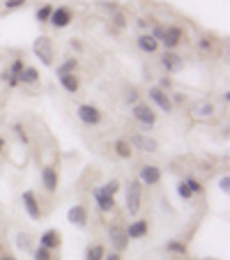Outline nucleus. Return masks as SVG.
<instances>
[{"label":"nucleus","instance_id":"f257e3e1","mask_svg":"<svg viewBox=\"0 0 230 260\" xmlns=\"http://www.w3.org/2000/svg\"><path fill=\"white\" fill-rule=\"evenodd\" d=\"M143 205V184L138 180H129L124 184V210L129 216H136Z\"/></svg>","mask_w":230,"mask_h":260},{"label":"nucleus","instance_id":"f03ea898","mask_svg":"<svg viewBox=\"0 0 230 260\" xmlns=\"http://www.w3.org/2000/svg\"><path fill=\"white\" fill-rule=\"evenodd\" d=\"M32 53H35V58L44 64V67H53L55 46H53V42H51L49 35H40V37L32 42Z\"/></svg>","mask_w":230,"mask_h":260},{"label":"nucleus","instance_id":"7ed1b4c3","mask_svg":"<svg viewBox=\"0 0 230 260\" xmlns=\"http://www.w3.org/2000/svg\"><path fill=\"white\" fill-rule=\"evenodd\" d=\"M132 115H134V120H136L138 124L143 127V132H152L154 129V124H157V113H154V108L150 106V104H143V102H138V104H134L132 106Z\"/></svg>","mask_w":230,"mask_h":260},{"label":"nucleus","instance_id":"20e7f679","mask_svg":"<svg viewBox=\"0 0 230 260\" xmlns=\"http://www.w3.org/2000/svg\"><path fill=\"white\" fill-rule=\"evenodd\" d=\"M216 115V106L210 99H196L189 104V118L193 122H210Z\"/></svg>","mask_w":230,"mask_h":260},{"label":"nucleus","instance_id":"39448f33","mask_svg":"<svg viewBox=\"0 0 230 260\" xmlns=\"http://www.w3.org/2000/svg\"><path fill=\"white\" fill-rule=\"evenodd\" d=\"M76 118H79L85 127H97V124H102L104 113H102V108L94 106V104H81V106L76 108Z\"/></svg>","mask_w":230,"mask_h":260},{"label":"nucleus","instance_id":"423d86ee","mask_svg":"<svg viewBox=\"0 0 230 260\" xmlns=\"http://www.w3.org/2000/svg\"><path fill=\"white\" fill-rule=\"evenodd\" d=\"M161 168L157 166V164H143L141 168H138V177L136 180L141 182L143 187H157L159 182H161Z\"/></svg>","mask_w":230,"mask_h":260},{"label":"nucleus","instance_id":"0eeeda50","mask_svg":"<svg viewBox=\"0 0 230 260\" xmlns=\"http://www.w3.org/2000/svg\"><path fill=\"white\" fill-rule=\"evenodd\" d=\"M108 242H111L115 253H122L129 246V237H127V231H124L122 223H111V226H108Z\"/></svg>","mask_w":230,"mask_h":260},{"label":"nucleus","instance_id":"6e6552de","mask_svg":"<svg viewBox=\"0 0 230 260\" xmlns=\"http://www.w3.org/2000/svg\"><path fill=\"white\" fill-rule=\"evenodd\" d=\"M72 21H74V10L72 7L69 5H58V7H53V14H51L49 23L53 25V30H64V28L72 25Z\"/></svg>","mask_w":230,"mask_h":260},{"label":"nucleus","instance_id":"1a4fd4ad","mask_svg":"<svg viewBox=\"0 0 230 260\" xmlns=\"http://www.w3.org/2000/svg\"><path fill=\"white\" fill-rule=\"evenodd\" d=\"M21 203H23V210H25V214H28V219H32V221L42 219L40 198H37V193H35L32 189H28V191L21 193Z\"/></svg>","mask_w":230,"mask_h":260},{"label":"nucleus","instance_id":"9d476101","mask_svg":"<svg viewBox=\"0 0 230 260\" xmlns=\"http://www.w3.org/2000/svg\"><path fill=\"white\" fill-rule=\"evenodd\" d=\"M159 64L166 74H180L184 69V58L177 51H163L161 58H159Z\"/></svg>","mask_w":230,"mask_h":260},{"label":"nucleus","instance_id":"9b49d317","mask_svg":"<svg viewBox=\"0 0 230 260\" xmlns=\"http://www.w3.org/2000/svg\"><path fill=\"white\" fill-rule=\"evenodd\" d=\"M184 42V30L180 28V25H166V30H163V40H161V46L163 51H175L177 46Z\"/></svg>","mask_w":230,"mask_h":260},{"label":"nucleus","instance_id":"f8f14e48","mask_svg":"<svg viewBox=\"0 0 230 260\" xmlns=\"http://www.w3.org/2000/svg\"><path fill=\"white\" fill-rule=\"evenodd\" d=\"M147 99H150L161 113H173V111H175V108H173V102H171V94L159 90L157 85H152V88L147 90Z\"/></svg>","mask_w":230,"mask_h":260},{"label":"nucleus","instance_id":"ddd939ff","mask_svg":"<svg viewBox=\"0 0 230 260\" xmlns=\"http://www.w3.org/2000/svg\"><path fill=\"white\" fill-rule=\"evenodd\" d=\"M127 141L134 150H141V152H157L159 150V141L147 136V134H132Z\"/></svg>","mask_w":230,"mask_h":260},{"label":"nucleus","instance_id":"4468645a","mask_svg":"<svg viewBox=\"0 0 230 260\" xmlns=\"http://www.w3.org/2000/svg\"><path fill=\"white\" fill-rule=\"evenodd\" d=\"M67 221L72 226H76L79 231H85L88 228V221H90V212L85 205H72L67 210Z\"/></svg>","mask_w":230,"mask_h":260},{"label":"nucleus","instance_id":"2eb2a0df","mask_svg":"<svg viewBox=\"0 0 230 260\" xmlns=\"http://www.w3.org/2000/svg\"><path fill=\"white\" fill-rule=\"evenodd\" d=\"M92 198H94V205L102 214H111L115 210V196L106 193L102 187H92Z\"/></svg>","mask_w":230,"mask_h":260},{"label":"nucleus","instance_id":"dca6fc26","mask_svg":"<svg viewBox=\"0 0 230 260\" xmlns=\"http://www.w3.org/2000/svg\"><path fill=\"white\" fill-rule=\"evenodd\" d=\"M58 184H60L58 168L55 166H44L42 168V187H44V191L53 196V193L58 191Z\"/></svg>","mask_w":230,"mask_h":260},{"label":"nucleus","instance_id":"f3484780","mask_svg":"<svg viewBox=\"0 0 230 260\" xmlns=\"http://www.w3.org/2000/svg\"><path fill=\"white\" fill-rule=\"evenodd\" d=\"M37 242H40V246H44V249H49V251H58L60 246H62V233H60L58 228H46Z\"/></svg>","mask_w":230,"mask_h":260},{"label":"nucleus","instance_id":"a211bd4d","mask_svg":"<svg viewBox=\"0 0 230 260\" xmlns=\"http://www.w3.org/2000/svg\"><path fill=\"white\" fill-rule=\"evenodd\" d=\"M196 49L201 51L203 55L214 58V55H219V40L212 37V35H201V37L196 40Z\"/></svg>","mask_w":230,"mask_h":260},{"label":"nucleus","instance_id":"6ab92c4d","mask_svg":"<svg viewBox=\"0 0 230 260\" xmlns=\"http://www.w3.org/2000/svg\"><path fill=\"white\" fill-rule=\"evenodd\" d=\"M124 231H127L129 240H143V237H147V233H150V221L136 219V221H132L129 226H124Z\"/></svg>","mask_w":230,"mask_h":260},{"label":"nucleus","instance_id":"aec40b11","mask_svg":"<svg viewBox=\"0 0 230 260\" xmlns=\"http://www.w3.org/2000/svg\"><path fill=\"white\" fill-rule=\"evenodd\" d=\"M136 46L143 51V53H147V55H154L159 51V42L152 37L150 32H141L136 37Z\"/></svg>","mask_w":230,"mask_h":260},{"label":"nucleus","instance_id":"412c9836","mask_svg":"<svg viewBox=\"0 0 230 260\" xmlns=\"http://www.w3.org/2000/svg\"><path fill=\"white\" fill-rule=\"evenodd\" d=\"M14 244H16V249L19 251H23V253H32V249H35V237L30 235V233H23V231H19L14 235Z\"/></svg>","mask_w":230,"mask_h":260},{"label":"nucleus","instance_id":"4be33fe9","mask_svg":"<svg viewBox=\"0 0 230 260\" xmlns=\"http://www.w3.org/2000/svg\"><path fill=\"white\" fill-rule=\"evenodd\" d=\"M58 81L64 92H69V94H76L81 90V79L76 74H62V76H58Z\"/></svg>","mask_w":230,"mask_h":260},{"label":"nucleus","instance_id":"5701e85b","mask_svg":"<svg viewBox=\"0 0 230 260\" xmlns=\"http://www.w3.org/2000/svg\"><path fill=\"white\" fill-rule=\"evenodd\" d=\"M108 23H111V28L115 30V32H122V30L129 25V16H127V12H124L122 7H120L118 12L108 14Z\"/></svg>","mask_w":230,"mask_h":260},{"label":"nucleus","instance_id":"b1692460","mask_svg":"<svg viewBox=\"0 0 230 260\" xmlns=\"http://www.w3.org/2000/svg\"><path fill=\"white\" fill-rule=\"evenodd\" d=\"M40 76L42 74L37 72V67H28V64H25V69L19 76V85H28V88H32V85L40 83Z\"/></svg>","mask_w":230,"mask_h":260},{"label":"nucleus","instance_id":"393cba45","mask_svg":"<svg viewBox=\"0 0 230 260\" xmlns=\"http://www.w3.org/2000/svg\"><path fill=\"white\" fill-rule=\"evenodd\" d=\"M113 152L118 159H132L134 157V147L129 145L127 138H118V141L113 143Z\"/></svg>","mask_w":230,"mask_h":260},{"label":"nucleus","instance_id":"a878e982","mask_svg":"<svg viewBox=\"0 0 230 260\" xmlns=\"http://www.w3.org/2000/svg\"><path fill=\"white\" fill-rule=\"evenodd\" d=\"M76 69H79V58H76V55H69V58H64L62 62L55 67V74H58V76H62V74H76Z\"/></svg>","mask_w":230,"mask_h":260},{"label":"nucleus","instance_id":"bb28decb","mask_svg":"<svg viewBox=\"0 0 230 260\" xmlns=\"http://www.w3.org/2000/svg\"><path fill=\"white\" fill-rule=\"evenodd\" d=\"M163 249H166L171 255H182V258H184V255H189V244H186V242H182V240H168Z\"/></svg>","mask_w":230,"mask_h":260},{"label":"nucleus","instance_id":"cd10ccee","mask_svg":"<svg viewBox=\"0 0 230 260\" xmlns=\"http://www.w3.org/2000/svg\"><path fill=\"white\" fill-rule=\"evenodd\" d=\"M122 102L127 104V106H134V104H138L141 102V92H138V88L136 85H124L122 88Z\"/></svg>","mask_w":230,"mask_h":260},{"label":"nucleus","instance_id":"c85d7f7f","mask_svg":"<svg viewBox=\"0 0 230 260\" xmlns=\"http://www.w3.org/2000/svg\"><path fill=\"white\" fill-rule=\"evenodd\" d=\"M53 3H44V5L42 7H37V10H35V19H37V23H49V19H51V14H53Z\"/></svg>","mask_w":230,"mask_h":260},{"label":"nucleus","instance_id":"c756f323","mask_svg":"<svg viewBox=\"0 0 230 260\" xmlns=\"http://www.w3.org/2000/svg\"><path fill=\"white\" fill-rule=\"evenodd\" d=\"M106 258V246L104 244H90L85 249V258L83 260H104Z\"/></svg>","mask_w":230,"mask_h":260},{"label":"nucleus","instance_id":"7c9ffc66","mask_svg":"<svg viewBox=\"0 0 230 260\" xmlns=\"http://www.w3.org/2000/svg\"><path fill=\"white\" fill-rule=\"evenodd\" d=\"M184 182H186V187L191 189V193H193V196H203L205 187H203V182H201V180H196L193 175H186V177H184Z\"/></svg>","mask_w":230,"mask_h":260},{"label":"nucleus","instance_id":"2f4dec72","mask_svg":"<svg viewBox=\"0 0 230 260\" xmlns=\"http://www.w3.org/2000/svg\"><path fill=\"white\" fill-rule=\"evenodd\" d=\"M32 260H53V251H49V249L37 244L32 249Z\"/></svg>","mask_w":230,"mask_h":260},{"label":"nucleus","instance_id":"473e14b6","mask_svg":"<svg viewBox=\"0 0 230 260\" xmlns=\"http://www.w3.org/2000/svg\"><path fill=\"white\" fill-rule=\"evenodd\" d=\"M23 69H25L23 58H14V60H12V64H10V67H7V72H10V76H16V79H19V76H21V72H23Z\"/></svg>","mask_w":230,"mask_h":260},{"label":"nucleus","instance_id":"72a5a7b5","mask_svg":"<svg viewBox=\"0 0 230 260\" xmlns=\"http://www.w3.org/2000/svg\"><path fill=\"white\" fill-rule=\"evenodd\" d=\"M12 132H14V136L19 138V141L23 143V145H28V143H30V136L25 134V127H23L21 122H14V124H12Z\"/></svg>","mask_w":230,"mask_h":260},{"label":"nucleus","instance_id":"f704fd0d","mask_svg":"<svg viewBox=\"0 0 230 260\" xmlns=\"http://www.w3.org/2000/svg\"><path fill=\"white\" fill-rule=\"evenodd\" d=\"M120 187H122V184H120V180H115V177H113V180H108V182H104L102 184V189L106 193H111V196H115V193L120 191Z\"/></svg>","mask_w":230,"mask_h":260},{"label":"nucleus","instance_id":"c9c22d12","mask_svg":"<svg viewBox=\"0 0 230 260\" xmlns=\"http://www.w3.org/2000/svg\"><path fill=\"white\" fill-rule=\"evenodd\" d=\"M28 5V0H3V7L7 12H14V10H23Z\"/></svg>","mask_w":230,"mask_h":260},{"label":"nucleus","instance_id":"e433bc0d","mask_svg":"<svg viewBox=\"0 0 230 260\" xmlns=\"http://www.w3.org/2000/svg\"><path fill=\"white\" fill-rule=\"evenodd\" d=\"M97 5L102 7V10H106L108 14H113V12H118L120 7H122V5H120V3H118V0H99Z\"/></svg>","mask_w":230,"mask_h":260},{"label":"nucleus","instance_id":"4c0bfd02","mask_svg":"<svg viewBox=\"0 0 230 260\" xmlns=\"http://www.w3.org/2000/svg\"><path fill=\"white\" fill-rule=\"evenodd\" d=\"M177 196H180L182 201H191V198H193V193H191V189L186 187V182H184V180L177 182Z\"/></svg>","mask_w":230,"mask_h":260},{"label":"nucleus","instance_id":"58836bf2","mask_svg":"<svg viewBox=\"0 0 230 260\" xmlns=\"http://www.w3.org/2000/svg\"><path fill=\"white\" fill-rule=\"evenodd\" d=\"M163 30H166V25H161V23H154V25H150V30L147 32L154 37V40L159 42V46H161V40H163Z\"/></svg>","mask_w":230,"mask_h":260},{"label":"nucleus","instance_id":"ea45409f","mask_svg":"<svg viewBox=\"0 0 230 260\" xmlns=\"http://www.w3.org/2000/svg\"><path fill=\"white\" fill-rule=\"evenodd\" d=\"M171 102H173V108H177V106H184L186 104V94L184 92H177V90H171Z\"/></svg>","mask_w":230,"mask_h":260},{"label":"nucleus","instance_id":"a19ab883","mask_svg":"<svg viewBox=\"0 0 230 260\" xmlns=\"http://www.w3.org/2000/svg\"><path fill=\"white\" fill-rule=\"evenodd\" d=\"M0 79L7 83V88H19V79H16V76H10V72H7V69H3V72H0Z\"/></svg>","mask_w":230,"mask_h":260},{"label":"nucleus","instance_id":"79ce46f5","mask_svg":"<svg viewBox=\"0 0 230 260\" xmlns=\"http://www.w3.org/2000/svg\"><path fill=\"white\" fill-rule=\"evenodd\" d=\"M157 88L163 90V92H171V90H173V79H171V76H159Z\"/></svg>","mask_w":230,"mask_h":260},{"label":"nucleus","instance_id":"37998d69","mask_svg":"<svg viewBox=\"0 0 230 260\" xmlns=\"http://www.w3.org/2000/svg\"><path fill=\"white\" fill-rule=\"evenodd\" d=\"M219 189H221L223 193L230 191V175H223V177H221V180H219Z\"/></svg>","mask_w":230,"mask_h":260},{"label":"nucleus","instance_id":"c03bdc74","mask_svg":"<svg viewBox=\"0 0 230 260\" xmlns=\"http://www.w3.org/2000/svg\"><path fill=\"white\" fill-rule=\"evenodd\" d=\"M136 25L143 30V32H147V30H150V21H147V19H136Z\"/></svg>","mask_w":230,"mask_h":260},{"label":"nucleus","instance_id":"a18cd8bd","mask_svg":"<svg viewBox=\"0 0 230 260\" xmlns=\"http://www.w3.org/2000/svg\"><path fill=\"white\" fill-rule=\"evenodd\" d=\"M69 46H72V49L76 51V53H81V51H83V44H81L79 40H74V37H72V40H69Z\"/></svg>","mask_w":230,"mask_h":260},{"label":"nucleus","instance_id":"49530a36","mask_svg":"<svg viewBox=\"0 0 230 260\" xmlns=\"http://www.w3.org/2000/svg\"><path fill=\"white\" fill-rule=\"evenodd\" d=\"M104 260H122V255L113 251V253H106V258H104Z\"/></svg>","mask_w":230,"mask_h":260},{"label":"nucleus","instance_id":"de8ad7c7","mask_svg":"<svg viewBox=\"0 0 230 260\" xmlns=\"http://www.w3.org/2000/svg\"><path fill=\"white\" fill-rule=\"evenodd\" d=\"M0 260H16L14 255H10V253H5V255H0Z\"/></svg>","mask_w":230,"mask_h":260},{"label":"nucleus","instance_id":"09e8293b","mask_svg":"<svg viewBox=\"0 0 230 260\" xmlns=\"http://www.w3.org/2000/svg\"><path fill=\"white\" fill-rule=\"evenodd\" d=\"M0 152H5V138L0 136Z\"/></svg>","mask_w":230,"mask_h":260},{"label":"nucleus","instance_id":"8fccbe9b","mask_svg":"<svg viewBox=\"0 0 230 260\" xmlns=\"http://www.w3.org/2000/svg\"><path fill=\"white\" fill-rule=\"evenodd\" d=\"M0 5H3V0H0Z\"/></svg>","mask_w":230,"mask_h":260}]
</instances>
